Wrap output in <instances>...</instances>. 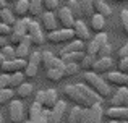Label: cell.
Listing matches in <instances>:
<instances>
[{
  "label": "cell",
  "instance_id": "cell-1",
  "mask_svg": "<svg viewBox=\"0 0 128 123\" xmlns=\"http://www.w3.org/2000/svg\"><path fill=\"white\" fill-rule=\"evenodd\" d=\"M84 83L86 86L91 89V91H94L97 96H99L100 99H106L109 97L110 94H112V89H110V84L109 83H106V79H102L97 73L94 71H86L84 73Z\"/></svg>",
  "mask_w": 128,
  "mask_h": 123
},
{
  "label": "cell",
  "instance_id": "cell-2",
  "mask_svg": "<svg viewBox=\"0 0 128 123\" xmlns=\"http://www.w3.org/2000/svg\"><path fill=\"white\" fill-rule=\"evenodd\" d=\"M75 36H73V31L72 29H66V28H62V29H55V31H50L47 34V41L50 44H66V42L73 41Z\"/></svg>",
  "mask_w": 128,
  "mask_h": 123
},
{
  "label": "cell",
  "instance_id": "cell-3",
  "mask_svg": "<svg viewBox=\"0 0 128 123\" xmlns=\"http://www.w3.org/2000/svg\"><path fill=\"white\" fill-rule=\"evenodd\" d=\"M104 44H107V34L100 31V32H97V34H96V37L91 39V41L86 44L84 54H86V55H92V57H96L97 52H99V49L102 47Z\"/></svg>",
  "mask_w": 128,
  "mask_h": 123
},
{
  "label": "cell",
  "instance_id": "cell-4",
  "mask_svg": "<svg viewBox=\"0 0 128 123\" xmlns=\"http://www.w3.org/2000/svg\"><path fill=\"white\" fill-rule=\"evenodd\" d=\"M76 88L80 89V92H81V96H83V109H89L91 105L99 104V102L102 104V99L94 91H91L86 84H76Z\"/></svg>",
  "mask_w": 128,
  "mask_h": 123
},
{
  "label": "cell",
  "instance_id": "cell-5",
  "mask_svg": "<svg viewBox=\"0 0 128 123\" xmlns=\"http://www.w3.org/2000/svg\"><path fill=\"white\" fill-rule=\"evenodd\" d=\"M8 117L12 123H23L24 122V112H23L21 101H10L8 102Z\"/></svg>",
  "mask_w": 128,
  "mask_h": 123
},
{
  "label": "cell",
  "instance_id": "cell-6",
  "mask_svg": "<svg viewBox=\"0 0 128 123\" xmlns=\"http://www.w3.org/2000/svg\"><path fill=\"white\" fill-rule=\"evenodd\" d=\"M65 114H66V102L58 99L57 104L49 110V120H47V123H62Z\"/></svg>",
  "mask_w": 128,
  "mask_h": 123
},
{
  "label": "cell",
  "instance_id": "cell-7",
  "mask_svg": "<svg viewBox=\"0 0 128 123\" xmlns=\"http://www.w3.org/2000/svg\"><path fill=\"white\" fill-rule=\"evenodd\" d=\"M26 34L29 36V39H31V42L34 45H42L44 42H46V37H44L42 31H41V26H39V23L36 21H29V26H28V32Z\"/></svg>",
  "mask_w": 128,
  "mask_h": 123
},
{
  "label": "cell",
  "instance_id": "cell-8",
  "mask_svg": "<svg viewBox=\"0 0 128 123\" xmlns=\"http://www.w3.org/2000/svg\"><path fill=\"white\" fill-rule=\"evenodd\" d=\"M26 66V60H23V58H13V60H5L0 65V70H2V73H6V75H10V73H16V71H23Z\"/></svg>",
  "mask_w": 128,
  "mask_h": 123
},
{
  "label": "cell",
  "instance_id": "cell-9",
  "mask_svg": "<svg viewBox=\"0 0 128 123\" xmlns=\"http://www.w3.org/2000/svg\"><path fill=\"white\" fill-rule=\"evenodd\" d=\"M57 19L60 21L62 28H66V29H72L73 28V23H75V16L70 13V10L66 6H58L57 8Z\"/></svg>",
  "mask_w": 128,
  "mask_h": 123
},
{
  "label": "cell",
  "instance_id": "cell-10",
  "mask_svg": "<svg viewBox=\"0 0 128 123\" xmlns=\"http://www.w3.org/2000/svg\"><path fill=\"white\" fill-rule=\"evenodd\" d=\"M31 45H32V42H31V39H29V36L28 34L23 36L21 41H20L18 44H16V47H15V57L26 60L28 55H29V49H31Z\"/></svg>",
  "mask_w": 128,
  "mask_h": 123
},
{
  "label": "cell",
  "instance_id": "cell-11",
  "mask_svg": "<svg viewBox=\"0 0 128 123\" xmlns=\"http://www.w3.org/2000/svg\"><path fill=\"white\" fill-rule=\"evenodd\" d=\"M109 120L115 122H128V107H110L104 112Z\"/></svg>",
  "mask_w": 128,
  "mask_h": 123
},
{
  "label": "cell",
  "instance_id": "cell-12",
  "mask_svg": "<svg viewBox=\"0 0 128 123\" xmlns=\"http://www.w3.org/2000/svg\"><path fill=\"white\" fill-rule=\"evenodd\" d=\"M106 83L115 86H122V88H128V75L126 73H120V71H107L106 75Z\"/></svg>",
  "mask_w": 128,
  "mask_h": 123
},
{
  "label": "cell",
  "instance_id": "cell-13",
  "mask_svg": "<svg viewBox=\"0 0 128 123\" xmlns=\"http://www.w3.org/2000/svg\"><path fill=\"white\" fill-rule=\"evenodd\" d=\"M63 94H65L66 97H68L70 101L73 102V104L83 107V96H81V92H80V89L76 88V84H68V86H65V89H63Z\"/></svg>",
  "mask_w": 128,
  "mask_h": 123
},
{
  "label": "cell",
  "instance_id": "cell-14",
  "mask_svg": "<svg viewBox=\"0 0 128 123\" xmlns=\"http://www.w3.org/2000/svg\"><path fill=\"white\" fill-rule=\"evenodd\" d=\"M72 31H73V36H75V39H78V41L86 42L88 39H89V31H88V26H86L83 21H80V19L73 23Z\"/></svg>",
  "mask_w": 128,
  "mask_h": 123
},
{
  "label": "cell",
  "instance_id": "cell-15",
  "mask_svg": "<svg viewBox=\"0 0 128 123\" xmlns=\"http://www.w3.org/2000/svg\"><path fill=\"white\" fill-rule=\"evenodd\" d=\"M41 23H42V28L49 32L57 29V18H55V15H54V11L41 13Z\"/></svg>",
  "mask_w": 128,
  "mask_h": 123
},
{
  "label": "cell",
  "instance_id": "cell-16",
  "mask_svg": "<svg viewBox=\"0 0 128 123\" xmlns=\"http://www.w3.org/2000/svg\"><path fill=\"white\" fill-rule=\"evenodd\" d=\"M112 68H114V60L110 57H107V58H97V60H94L91 70H94L96 73H107Z\"/></svg>",
  "mask_w": 128,
  "mask_h": 123
},
{
  "label": "cell",
  "instance_id": "cell-17",
  "mask_svg": "<svg viewBox=\"0 0 128 123\" xmlns=\"http://www.w3.org/2000/svg\"><path fill=\"white\" fill-rule=\"evenodd\" d=\"M126 92H128V88H122V86H120L114 94H110V96H112V97H110V104H112V107H123Z\"/></svg>",
  "mask_w": 128,
  "mask_h": 123
},
{
  "label": "cell",
  "instance_id": "cell-18",
  "mask_svg": "<svg viewBox=\"0 0 128 123\" xmlns=\"http://www.w3.org/2000/svg\"><path fill=\"white\" fill-rule=\"evenodd\" d=\"M29 21L31 19L29 18H20V19H16L15 23H13V26H12V32L13 34H18V36H26V32H28V26H29Z\"/></svg>",
  "mask_w": 128,
  "mask_h": 123
},
{
  "label": "cell",
  "instance_id": "cell-19",
  "mask_svg": "<svg viewBox=\"0 0 128 123\" xmlns=\"http://www.w3.org/2000/svg\"><path fill=\"white\" fill-rule=\"evenodd\" d=\"M91 6H92V11H94V13H97V15H102L104 18H106V16H109L110 13H112L110 6L107 5L104 0H91Z\"/></svg>",
  "mask_w": 128,
  "mask_h": 123
},
{
  "label": "cell",
  "instance_id": "cell-20",
  "mask_svg": "<svg viewBox=\"0 0 128 123\" xmlns=\"http://www.w3.org/2000/svg\"><path fill=\"white\" fill-rule=\"evenodd\" d=\"M57 101H58V92H57L55 89H47L46 94H44L42 107L47 109V110H50V109H52L54 105L57 104Z\"/></svg>",
  "mask_w": 128,
  "mask_h": 123
},
{
  "label": "cell",
  "instance_id": "cell-21",
  "mask_svg": "<svg viewBox=\"0 0 128 123\" xmlns=\"http://www.w3.org/2000/svg\"><path fill=\"white\" fill-rule=\"evenodd\" d=\"M86 44L83 41H78V39H73V41L66 42L65 47L60 50V54H68V52H84Z\"/></svg>",
  "mask_w": 128,
  "mask_h": 123
},
{
  "label": "cell",
  "instance_id": "cell-22",
  "mask_svg": "<svg viewBox=\"0 0 128 123\" xmlns=\"http://www.w3.org/2000/svg\"><path fill=\"white\" fill-rule=\"evenodd\" d=\"M28 8H29V0H16L15 8H13V15L18 16V18H24L28 15Z\"/></svg>",
  "mask_w": 128,
  "mask_h": 123
},
{
  "label": "cell",
  "instance_id": "cell-23",
  "mask_svg": "<svg viewBox=\"0 0 128 123\" xmlns=\"http://www.w3.org/2000/svg\"><path fill=\"white\" fill-rule=\"evenodd\" d=\"M89 112H91V123H102V118H104V110H102V105L99 104H94L89 107Z\"/></svg>",
  "mask_w": 128,
  "mask_h": 123
},
{
  "label": "cell",
  "instance_id": "cell-24",
  "mask_svg": "<svg viewBox=\"0 0 128 123\" xmlns=\"http://www.w3.org/2000/svg\"><path fill=\"white\" fill-rule=\"evenodd\" d=\"M15 21H16V18H15V15H13V11L8 10V6H6V8H0V23H2V24L12 28Z\"/></svg>",
  "mask_w": 128,
  "mask_h": 123
},
{
  "label": "cell",
  "instance_id": "cell-25",
  "mask_svg": "<svg viewBox=\"0 0 128 123\" xmlns=\"http://www.w3.org/2000/svg\"><path fill=\"white\" fill-rule=\"evenodd\" d=\"M91 28H92L96 32L104 31V28H106V18H104L102 15L92 13V15H91Z\"/></svg>",
  "mask_w": 128,
  "mask_h": 123
},
{
  "label": "cell",
  "instance_id": "cell-26",
  "mask_svg": "<svg viewBox=\"0 0 128 123\" xmlns=\"http://www.w3.org/2000/svg\"><path fill=\"white\" fill-rule=\"evenodd\" d=\"M60 57L63 63H80L84 57V52H68V54H60Z\"/></svg>",
  "mask_w": 128,
  "mask_h": 123
},
{
  "label": "cell",
  "instance_id": "cell-27",
  "mask_svg": "<svg viewBox=\"0 0 128 123\" xmlns=\"http://www.w3.org/2000/svg\"><path fill=\"white\" fill-rule=\"evenodd\" d=\"M21 83H24V75H23L21 71L10 73L8 75V88L10 89H16Z\"/></svg>",
  "mask_w": 128,
  "mask_h": 123
},
{
  "label": "cell",
  "instance_id": "cell-28",
  "mask_svg": "<svg viewBox=\"0 0 128 123\" xmlns=\"http://www.w3.org/2000/svg\"><path fill=\"white\" fill-rule=\"evenodd\" d=\"M42 0H29V8H28V15H31L32 18L41 16L42 13Z\"/></svg>",
  "mask_w": 128,
  "mask_h": 123
},
{
  "label": "cell",
  "instance_id": "cell-29",
  "mask_svg": "<svg viewBox=\"0 0 128 123\" xmlns=\"http://www.w3.org/2000/svg\"><path fill=\"white\" fill-rule=\"evenodd\" d=\"M31 94H32V86L29 84V83H21L15 91V96H18V97H21V99L29 97Z\"/></svg>",
  "mask_w": 128,
  "mask_h": 123
},
{
  "label": "cell",
  "instance_id": "cell-30",
  "mask_svg": "<svg viewBox=\"0 0 128 123\" xmlns=\"http://www.w3.org/2000/svg\"><path fill=\"white\" fill-rule=\"evenodd\" d=\"M46 76L50 81H60L62 78H65V71L63 70H57V68H49V70H46Z\"/></svg>",
  "mask_w": 128,
  "mask_h": 123
},
{
  "label": "cell",
  "instance_id": "cell-31",
  "mask_svg": "<svg viewBox=\"0 0 128 123\" xmlns=\"http://www.w3.org/2000/svg\"><path fill=\"white\" fill-rule=\"evenodd\" d=\"M81 109L80 105H75L73 109H70L68 115H66V123H78L80 122V115H81Z\"/></svg>",
  "mask_w": 128,
  "mask_h": 123
},
{
  "label": "cell",
  "instance_id": "cell-32",
  "mask_svg": "<svg viewBox=\"0 0 128 123\" xmlns=\"http://www.w3.org/2000/svg\"><path fill=\"white\" fill-rule=\"evenodd\" d=\"M13 97H15V92H13L10 88L2 89V91H0V107H2V105H6Z\"/></svg>",
  "mask_w": 128,
  "mask_h": 123
},
{
  "label": "cell",
  "instance_id": "cell-33",
  "mask_svg": "<svg viewBox=\"0 0 128 123\" xmlns=\"http://www.w3.org/2000/svg\"><path fill=\"white\" fill-rule=\"evenodd\" d=\"M0 52H2L5 60H13V58H16L15 57V47H13L12 44H5L3 47H0Z\"/></svg>",
  "mask_w": 128,
  "mask_h": 123
},
{
  "label": "cell",
  "instance_id": "cell-34",
  "mask_svg": "<svg viewBox=\"0 0 128 123\" xmlns=\"http://www.w3.org/2000/svg\"><path fill=\"white\" fill-rule=\"evenodd\" d=\"M66 8L70 10V13H72L75 18L83 16V11H81V8H80V5H78V2H76V0H68V5H66Z\"/></svg>",
  "mask_w": 128,
  "mask_h": 123
},
{
  "label": "cell",
  "instance_id": "cell-35",
  "mask_svg": "<svg viewBox=\"0 0 128 123\" xmlns=\"http://www.w3.org/2000/svg\"><path fill=\"white\" fill-rule=\"evenodd\" d=\"M23 75H24V78H28V79L38 76V65H32V63L26 62V66H24V70H23Z\"/></svg>",
  "mask_w": 128,
  "mask_h": 123
},
{
  "label": "cell",
  "instance_id": "cell-36",
  "mask_svg": "<svg viewBox=\"0 0 128 123\" xmlns=\"http://www.w3.org/2000/svg\"><path fill=\"white\" fill-rule=\"evenodd\" d=\"M42 109H44V107H42L41 104H38V102H32L31 107H29V110H28V118H29V120H34V118L38 117L39 114H41Z\"/></svg>",
  "mask_w": 128,
  "mask_h": 123
},
{
  "label": "cell",
  "instance_id": "cell-37",
  "mask_svg": "<svg viewBox=\"0 0 128 123\" xmlns=\"http://www.w3.org/2000/svg\"><path fill=\"white\" fill-rule=\"evenodd\" d=\"M80 63H65V76H75L80 73Z\"/></svg>",
  "mask_w": 128,
  "mask_h": 123
},
{
  "label": "cell",
  "instance_id": "cell-38",
  "mask_svg": "<svg viewBox=\"0 0 128 123\" xmlns=\"http://www.w3.org/2000/svg\"><path fill=\"white\" fill-rule=\"evenodd\" d=\"M94 60H96V57H92V55H86L84 54V57L81 58V62H80V68L81 70H91L92 68V63H94Z\"/></svg>",
  "mask_w": 128,
  "mask_h": 123
},
{
  "label": "cell",
  "instance_id": "cell-39",
  "mask_svg": "<svg viewBox=\"0 0 128 123\" xmlns=\"http://www.w3.org/2000/svg\"><path fill=\"white\" fill-rule=\"evenodd\" d=\"M78 2V5H80V8H81V11H83V15H92V6H91V0H76Z\"/></svg>",
  "mask_w": 128,
  "mask_h": 123
},
{
  "label": "cell",
  "instance_id": "cell-40",
  "mask_svg": "<svg viewBox=\"0 0 128 123\" xmlns=\"http://www.w3.org/2000/svg\"><path fill=\"white\" fill-rule=\"evenodd\" d=\"M110 54H112V47H110V44L107 42V44H104L102 47L99 49V52H97L96 57L97 58H107V57H110Z\"/></svg>",
  "mask_w": 128,
  "mask_h": 123
},
{
  "label": "cell",
  "instance_id": "cell-41",
  "mask_svg": "<svg viewBox=\"0 0 128 123\" xmlns=\"http://www.w3.org/2000/svg\"><path fill=\"white\" fill-rule=\"evenodd\" d=\"M42 8H46V11H57L58 0H42Z\"/></svg>",
  "mask_w": 128,
  "mask_h": 123
},
{
  "label": "cell",
  "instance_id": "cell-42",
  "mask_svg": "<svg viewBox=\"0 0 128 123\" xmlns=\"http://www.w3.org/2000/svg\"><path fill=\"white\" fill-rule=\"evenodd\" d=\"M120 21H122L123 32L128 36V10H122L120 11Z\"/></svg>",
  "mask_w": 128,
  "mask_h": 123
},
{
  "label": "cell",
  "instance_id": "cell-43",
  "mask_svg": "<svg viewBox=\"0 0 128 123\" xmlns=\"http://www.w3.org/2000/svg\"><path fill=\"white\" fill-rule=\"evenodd\" d=\"M28 63H32V65H38L39 66V63H41V52H29Z\"/></svg>",
  "mask_w": 128,
  "mask_h": 123
},
{
  "label": "cell",
  "instance_id": "cell-44",
  "mask_svg": "<svg viewBox=\"0 0 128 123\" xmlns=\"http://www.w3.org/2000/svg\"><path fill=\"white\" fill-rule=\"evenodd\" d=\"M47 120H49V110H47V109H42L41 114H39L32 122L34 123H47Z\"/></svg>",
  "mask_w": 128,
  "mask_h": 123
},
{
  "label": "cell",
  "instance_id": "cell-45",
  "mask_svg": "<svg viewBox=\"0 0 128 123\" xmlns=\"http://www.w3.org/2000/svg\"><path fill=\"white\" fill-rule=\"evenodd\" d=\"M78 123H91V112L89 109H81V115H80Z\"/></svg>",
  "mask_w": 128,
  "mask_h": 123
},
{
  "label": "cell",
  "instance_id": "cell-46",
  "mask_svg": "<svg viewBox=\"0 0 128 123\" xmlns=\"http://www.w3.org/2000/svg\"><path fill=\"white\" fill-rule=\"evenodd\" d=\"M118 71H120V73H126V71H128V57L120 58V63H118Z\"/></svg>",
  "mask_w": 128,
  "mask_h": 123
},
{
  "label": "cell",
  "instance_id": "cell-47",
  "mask_svg": "<svg viewBox=\"0 0 128 123\" xmlns=\"http://www.w3.org/2000/svg\"><path fill=\"white\" fill-rule=\"evenodd\" d=\"M8 88V75L6 73H2L0 75V91L2 89H6Z\"/></svg>",
  "mask_w": 128,
  "mask_h": 123
},
{
  "label": "cell",
  "instance_id": "cell-48",
  "mask_svg": "<svg viewBox=\"0 0 128 123\" xmlns=\"http://www.w3.org/2000/svg\"><path fill=\"white\" fill-rule=\"evenodd\" d=\"M10 32H12V28H8V26H5V24L0 23V37L5 39L6 36H10Z\"/></svg>",
  "mask_w": 128,
  "mask_h": 123
},
{
  "label": "cell",
  "instance_id": "cell-49",
  "mask_svg": "<svg viewBox=\"0 0 128 123\" xmlns=\"http://www.w3.org/2000/svg\"><path fill=\"white\" fill-rule=\"evenodd\" d=\"M118 57H120V58L128 57V42H126V44H125V45H123V47L118 50Z\"/></svg>",
  "mask_w": 128,
  "mask_h": 123
},
{
  "label": "cell",
  "instance_id": "cell-50",
  "mask_svg": "<svg viewBox=\"0 0 128 123\" xmlns=\"http://www.w3.org/2000/svg\"><path fill=\"white\" fill-rule=\"evenodd\" d=\"M44 94H46V91H38V92H36V101H34V102H38V104H41V105H42Z\"/></svg>",
  "mask_w": 128,
  "mask_h": 123
},
{
  "label": "cell",
  "instance_id": "cell-51",
  "mask_svg": "<svg viewBox=\"0 0 128 123\" xmlns=\"http://www.w3.org/2000/svg\"><path fill=\"white\" fill-rule=\"evenodd\" d=\"M5 44H6V42H5V39H3V37H0V47H3Z\"/></svg>",
  "mask_w": 128,
  "mask_h": 123
},
{
  "label": "cell",
  "instance_id": "cell-52",
  "mask_svg": "<svg viewBox=\"0 0 128 123\" xmlns=\"http://www.w3.org/2000/svg\"><path fill=\"white\" fill-rule=\"evenodd\" d=\"M123 107H128V92H126V97H125V104H123Z\"/></svg>",
  "mask_w": 128,
  "mask_h": 123
},
{
  "label": "cell",
  "instance_id": "cell-53",
  "mask_svg": "<svg viewBox=\"0 0 128 123\" xmlns=\"http://www.w3.org/2000/svg\"><path fill=\"white\" fill-rule=\"evenodd\" d=\"M5 62V58H3V55H2V52H0V65H2V63Z\"/></svg>",
  "mask_w": 128,
  "mask_h": 123
},
{
  "label": "cell",
  "instance_id": "cell-54",
  "mask_svg": "<svg viewBox=\"0 0 128 123\" xmlns=\"http://www.w3.org/2000/svg\"><path fill=\"white\" fill-rule=\"evenodd\" d=\"M3 2H6V3H10V2H16V0H3Z\"/></svg>",
  "mask_w": 128,
  "mask_h": 123
},
{
  "label": "cell",
  "instance_id": "cell-55",
  "mask_svg": "<svg viewBox=\"0 0 128 123\" xmlns=\"http://www.w3.org/2000/svg\"><path fill=\"white\" fill-rule=\"evenodd\" d=\"M107 123H118V122H115V120H109Z\"/></svg>",
  "mask_w": 128,
  "mask_h": 123
},
{
  "label": "cell",
  "instance_id": "cell-56",
  "mask_svg": "<svg viewBox=\"0 0 128 123\" xmlns=\"http://www.w3.org/2000/svg\"><path fill=\"white\" fill-rule=\"evenodd\" d=\"M0 123H3V117H2V114H0Z\"/></svg>",
  "mask_w": 128,
  "mask_h": 123
},
{
  "label": "cell",
  "instance_id": "cell-57",
  "mask_svg": "<svg viewBox=\"0 0 128 123\" xmlns=\"http://www.w3.org/2000/svg\"><path fill=\"white\" fill-rule=\"evenodd\" d=\"M23 123H34L32 120H28V122H23Z\"/></svg>",
  "mask_w": 128,
  "mask_h": 123
},
{
  "label": "cell",
  "instance_id": "cell-58",
  "mask_svg": "<svg viewBox=\"0 0 128 123\" xmlns=\"http://www.w3.org/2000/svg\"><path fill=\"white\" fill-rule=\"evenodd\" d=\"M115 2H126V0H115Z\"/></svg>",
  "mask_w": 128,
  "mask_h": 123
},
{
  "label": "cell",
  "instance_id": "cell-59",
  "mask_svg": "<svg viewBox=\"0 0 128 123\" xmlns=\"http://www.w3.org/2000/svg\"><path fill=\"white\" fill-rule=\"evenodd\" d=\"M118 123H128V122H118Z\"/></svg>",
  "mask_w": 128,
  "mask_h": 123
},
{
  "label": "cell",
  "instance_id": "cell-60",
  "mask_svg": "<svg viewBox=\"0 0 128 123\" xmlns=\"http://www.w3.org/2000/svg\"><path fill=\"white\" fill-rule=\"evenodd\" d=\"M126 75H128V71H126Z\"/></svg>",
  "mask_w": 128,
  "mask_h": 123
}]
</instances>
